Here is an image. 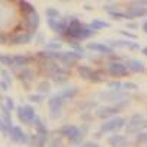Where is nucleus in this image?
I'll return each mask as SVG.
<instances>
[{
    "mask_svg": "<svg viewBox=\"0 0 147 147\" xmlns=\"http://www.w3.org/2000/svg\"><path fill=\"white\" fill-rule=\"evenodd\" d=\"M93 34H95V31H93V29H90V28H89V25H83L79 19L71 18V19L69 20L66 35H67V36H70L71 39L82 41V39H86V38L92 36Z\"/></svg>",
    "mask_w": 147,
    "mask_h": 147,
    "instance_id": "1",
    "label": "nucleus"
},
{
    "mask_svg": "<svg viewBox=\"0 0 147 147\" xmlns=\"http://www.w3.org/2000/svg\"><path fill=\"white\" fill-rule=\"evenodd\" d=\"M88 133V127H77V125L66 124L60 128V134L63 137H67L71 144H82V140L85 138Z\"/></svg>",
    "mask_w": 147,
    "mask_h": 147,
    "instance_id": "2",
    "label": "nucleus"
},
{
    "mask_svg": "<svg viewBox=\"0 0 147 147\" xmlns=\"http://www.w3.org/2000/svg\"><path fill=\"white\" fill-rule=\"evenodd\" d=\"M125 125V118L122 117H115V118H111L108 121H105L100 127H99V131H98V137H100L102 134H108V133H117L119 131L122 127Z\"/></svg>",
    "mask_w": 147,
    "mask_h": 147,
    "instance_id": "3",
    "label": "nucleus"
},
{
    "mask_svg": "<svg viewBox=\"0 0 147 147\" xmlns=\"http://www.w3.org/2000/svg\"><path fill=\"white\" fill-rule=\"evenodd\" d=\"M16 114H18V118L20 122H24L26 125H31L35 122L36 119V112H35V108L31 107V105H20V107L16 108Z\"/></svg>",
    "mask_w": 147,
    "mask_h": 147,
    "instance_id": "4",
    "label": "nucleus"
},
{
    "mask_svg": "<svg viewBox=\"0 0 147 147\" xmlns=\"http://www.w3.org/2000/svg\"><path fill=\"white\" fill-rule=\"evenodd\" d=\"M64 99L61 98L60 93L53 95L48 99V107H50V117L51 118H58L61 115V109H63V105H64Z\"/></svg>",
    "mask_w": 147,
    "mask_h": 147,
    "instance_id": "5",
    "label": "nucleus"
},
{
    "mask_svg": "<svg viewBox=\"0 0 147 147\" xmlns=\"http://www.w3.org/2000/svg\"><path fill=\"white\" fill-rule=\"evenodd\" d=\"M144 128H147V121L143 119V117L140 114H134L128 122H127V133L133 134V133H140Z\"/></svg>",
    "mask_w": 147,
    "mask_h": 147,
    "instance_id": "6",
    "label": "nucleus"
},
{
    "mask_svg": "<svg viewBox=\"0 0 147 147\" xmlns=\"http://www.w3.org/2000/svg\"><path fill=\"white\" fill-rule=\"evenodd\" d=\"M99 98L105 102H114L115 105L122 102V100H128V93L121 92V90H107V92H100Z\"/></svg>",
    "mask_w": 147,
    "mask_h": 147,
    "instance_id": "7",
    "label": "nucleus"
},
{
    "mask_svg": "<svg viewBox=\"0 0 147 147\" xmlns=\"http://www.w3.org/2000/svg\"><path fill=\"white\" fill-rule=\"evenodd\" d=\"M9 137H10L12 143H15V144H28L29 143L28 134L24 133V130L20 127H18V125L12 127V130L9 131Z\"/></svg>",
    "mask_w": 147,
    "mask_h": 147,
    "instance_id": "8",
    "label": "nucleus"
},
{
    "mask_svg": "<svg viewBox=\"0 0 147 147\" xmlns=\"http://www.w3.org/2000/svg\"><path fill=\"white\" fill-rule=\"evenodd\" d=\"M108 73L112 77H124L128 74V67L127 64H124L121 61H114L108 66Z\"/></svg>",
    "mask_w": 147,
    "mask_h": 147,
    "instance_id": "9",
    "label": "nucleus"
},
{
    "mask_svg": "<svg viewBox=\"0 0 147 147\" xmlns=\"http://www.w3.org/2000/svg\"><path fill=\"white\" fill-rule=\"evenodd\" d=\"M47 24H48V26H50L54 32H57V34H66V31H67V25H69V22H67L64 18H58V19H47Z\"/></svg>",
    "mask_w": 147,
    "mask_h": 147,
    "instance_id": "10",
    "label": "nucleus"
},
{
    "mask_svg": "<svg viewBox=\"0 0 147 147\" xmlns=\"http://www.w3.org/2000/svg\"><path fill=\"white\" fill-rule=\"evenodd\" d=\"M107 45H109L111 48L117 47V48H128V50H138V44H136L134 41H128V39H107Z\"/></svg>",
    "mask_w": 147,
    "mask_h": 147,
    "instance_id": "11",
    "label": "nucleus"
},
{
    "mask_svg": "<svg viewBox=\"0 0 147 147\" xmlns=\"http://www.w3.org/2000/svg\"><path fill=\"white\" fill-rule=\"evenodd\" d=\"M119 112V108L118 107H100L95 111V115L98 118H102V119H107L109 117H114Z\"/></svg>",
    "mask_w": 147,
    "mask_h": 147,
    "instance_id": "12",
    "label": "nucleus"
},
{
    "mask_svg": "<svg viewBox=\"0 0 147 147\" xmlns=\"http://www.w3.org/2000/svg\"><path fill=\"white\" fill-rule=\"evenodd\" d=\"M86 48L95 51V53H100V54H112L114 48H111L107 44H102V42H88Z\"/></svg>",
    "mask_w": 147,
    "mask_h": 147,
    "instance_id": "13",
    "label": "nucleus"
},
{
    "mask_svg": "<svg viewBox=\"0 0 147 147\" xmlns=\"http://www.w3.org/2000/svg\"><path fill=\"white\" fill-rule=\"evenodd\" d=\"M31 39H32V34L31 32H19V34L12 36L10 42L15 44V45H22V44H29Z\"/></svg>",
    "mask_w": 147,
    "mask_h": 147,
    "instance_id": "14",
    "label": "nucleus"
},
{
    "mask_svg": "<svg viewBox=\"0 0 147 147\" xmlns=\"http://www.w3.org/2000/svg\"><path fill=\"white\" fill-rule=\"evenodd\" d=\"M108 144L111 147H125L128 146V138L122 134H114L108 138Z\"/></svg>",
    "mask_w": 147,
    "mask_h": 147,
    "instance_id": "15",
    "label": "nucleus"
},
{
    "mask_svg": "<svg viewBox=\"0 0 147 147\" xmlns=\"http://www.w3.org/2000/svg\"><path fill=\"white\" fill-rule=\"evenodd\" d=\"M127 15L130 16V19H133V18H144V16H147V7L133 5V6L128 9Z\"/></svg>",
    "mask_w": 147,
    "mask_h": 147,
    "instance_id": "16",
    "label": "nucleus"
},
{
    "mask_svg": "<svg viewBox=\"0 0 147 147\" xmlns=\"http://www.w3.org/2000/svg\"><path fill=\"white\" fill-rule=\"evenodd\" d=\"M39 22H41V18H39V13L38 12L26 16V25H28V29L31 32H35V29H38Z\"/></svg>",
    "mask_w": 147,
    "mask_h": 147,
    "instance_id": "17",
    "label": "nucleus"
},
{
    "mask_svg": "<svg viewBox=\"0 0 147 147\" xmlns=\"http://www.w3.org/2000/svg\"><path fill=\"white\" fill-rule=\"evenodd\" d=\"M127 67H128V70H131L133 73H143L144 69H146L144 63L140 61V60H137V58H131V60H128Z\"/></svg>",
    "mask_w": 147,
    "mask_h": 147,
    "instance_id": "18",
    "label": "nucleus"
},
{
    "mask_svg": "<svg viewBox=\"0 0 147 147\" xmlns=\"http://www.w3.org/2000/svg\"><path fill=\"white\" fill-rule=\"evenodd\" d=\"M39 58H45V60H61L63 57V51H50V50H44L38 53Z\"/></svg>",
    "mask_w": 147,
    "mask_h": 147,
    "instance_id": "19",
    "label": "nucleus"
},
{
    "mask_svg": "<svg viewBox=\"0 0 147 147\" xmlns=\"http://www.w3.org/2000/svg\"><path fill=\"white\" fill-rule=\"evenodd\" d=\"M60 95H61V98L64 99V100H67V99H73L77 93H79V89L77 88H74V86H70V88H64L61 92H58Z\"/></svg>",
    "mask_w": 147,
    "mask_h": 147,
    "instance_id": "20",
    "label": "nucleus"
},
{
    "mask_svg": "<svg viewBox=\"0 0 147 147\" xmlns=\"http://www.w3.org/2000/svg\"><path fill=\"white\" fill-rule=\"evenodd\" d=\"M19 79L25 83H31L35 79V73L31 69H24L22 71H19Z\"/></svg>",
    "mask_w": 147,
    "mask_h": 147,
    "instance_id": "21",
    "label": "nucleus"
},
{
    "mask_svg": "<svg viewBox=\"0 0 147 147\" xmlns=\"http://www.w3.org/2000/svg\"><path fill=\"white\" fill-rule=\"evenodd\" d=\"M28 63H29V58L26 55H22V54L13 55V67H25Z\"/></svg>",
    "mask_w": 147,
    "mask_h": 147,
    "instance_id": "22",
    "label": "nucleus"
},
{
    "mask_svg": "<svg viewBox=\"0 0 147 147\" xmlns=\"http://www.w3.org/2000/svg\"><path fill=\"white\" fill-rule=\"evenodd\" d=\"M111 25L108 22H105V20H100V19H93L92 22L89 24V28L93 29L95 32L99 31V29H103V28H109Z\"/></svg>",
    "mask_w": 147,
    "mask_h": 147,
    "instance_id": "23",
    "label": "nucleus"
},
{
    "mask_svg": "<svg viewBox=\"0 0 147 147\" xmlns=\"http://www.w3.org/2000/svg\"><path fill=\"white\" fill-rule=\"evenodd\" d=\"M19 7H20V10H22V13H24L25 16H29V15H32V13L36 12L35 7H34L29 2H19Z\"/></svg>",
    "mask_w": 147,
    "mask_h": 147,
    "instance_id": "24",
    "label": "nucleus"
},
{
    "mask_svg": "<svg viewBox=\"0 0 147 147\" xmlns=\"http://www.w3.org/2000/svg\"><path fill=\"white\" fill-rule=\"evenodd\" d=\"M77 70H79V74H80L82 79L90 80V76H92V73H93V70H92L90 67H88V66H79Z\"/></svg>",
    "mask_w": 147,
    "mask_h": 147,
    "instance_id": "25",
    "label": "nucleus"
},
{
    "mask_svg": "<svg viewBox=\"0 0 147 147\" xmlns=\"http://www.w3.org/2000/svg\"><path fill=\"white\" fill-rule=\"evenodd\" d=\"M105 80V71H102V70H93V73H92V76H90V82H93V83H100V82H103Z\"/></svg>",
    "mask_w": 147,
    "mask_h": 147,
    "instance_id": "26",
    "label": "nucleus"
},
{
    "mask_svg": "<svg viewBox=\"0 0 147 147\" xmlns=\"http://www.w3.org/2000/svg\"><path fill=\"white\" fill-rule=\"evenodd\" d=\"M0 64H3L6 67H13V55L0 54Z\"/></svg>",
    "mask_w": 147,
    "mask_h": 147,
    "instance_id": "27",
    "label": "nucleus"
},
{
    "mask_svg": "<svg viewBox=\"0 0 147 147\" xmlns=\"http://www.w3.org/2000/svg\"><path fill=\"white\" fill-rule=\"evenodd\" d=\"M61 45L63 44L60 42V41H48V42H45V47L50 51H58L61 48Z\"/></svg>",
    "mask_w": 147,
    "mask_h": 147,
    "instance_id": "28",
    "label": "nucleus"
},
{
    "mask_svg": "<svg viewBox=\"0 0 147 147\" xmlns=\"http://www.w3.org/2000/svg\"><path fill=\"white\" fill-rule=\"evenodd\" d=\"M50 83L48 82H41L39 85H38V92H39V95H45V93H48L50 92Z\"/></svg>",
    "mask_w": 147,
    "mask_h": 147,
    "instance_id": "29",
    "label": "nucleus"
},
{
    "mask_svg": "<svg viewBox=\"0 0 147 147\" xmlns=\"http://www.w3.org/2000/svg\"><path fill=\"white\" fill-rule=\"evenodd\" d=\"M45 15H47L48 19H58V18H60V12H58L57 9H54V7L45 9Z\"/></svg>",
    "mask_w": 147,
    "mask_h": 147,
    "instance_id": "30",
    "label": "nucleus"
},
{
    "mask_svg": "<svg viewBox=\"0 0 147 147\" xmlns=\"http://www.w3.org/2000/svg\"><path fill=\"white\" fill-rule=\"evenodd\" d=\"M69 44L71 45L73 51H76V53H79V54H83V53H85V47H82L80 44H77L76 41H69Z\"/></svg>",
    "mask_w": 147,
    "mask_h": 147,
    "instance_id": "31",
    "label": "nucleus"
},
{
    "mask_svg": "<svg viewBox=\"0 0 147 147\" xmlns=\"http://www.w3.org/2000/svg\"><path fill=\"white\" fill-rule=\"evenodd\" d=\"M108 88L111 90H121L122 89V83L118 82V80H114V82H109L108 83Z\"/></svg>",
    "mask_w": 147,
    "mask_h": 147,
    "instance_id": "32",
    "label": "nucleus"
},
{
    "mask_svg": "<svg viewBox=\"0 0 147 147\" xmlns=\"http://www.w3.org/2000/svg\"><path fill=\"white\" fill-rule=\"evenodd\" d=\"M109 16L112 19H130V16L127 13H122V12H111Z\"/></svg>",
    "mask_w": 147,
    "mask_h": 147,
    "instance_id": "33",
    "label": "nucleus"
},
{
    "mask_svg": "<svg viewBox=\"0 0 147 147\" xmlns=\"http://www.w3.org/2000/svg\"><path fill=\"white\" fill-rule=\"evenodd\" d=\"M0 133H2V136H9V128H7V125H6V122L3 121V118L0 117Z\"/></svg>",
    "mask_w": 147,
    "mask_h": 147,
    "instance_id": "34",
    "label": "nucleus"
},
{
    "mask_svg": "<svg viewBox=\"0 0 147 147\" xmlns=\"http://www.w3.org/2000/svg\"><path fill=\"white\" fill-rule=\"evenodd\" d=\"M136 141H137V143H147V131H140V133H137Z\"/></svg>",
    "mask_w": 147,
    "mask_h": 147,
    "instance_id": "35",
    "label": "nucleus"
},
{
    "mask_svg": "<svg viewBox=\"0 0 147 147\" xmlns=\"http://www.w3.org/2000/svg\"><path fill=\"white\" fill-rule=\"evenodd\" d=\"M5 107H6L9 111H13V109H15V102H13V99H12L10 96L5 98Z\"/></svg>",
    "mask_w": 147,
    "mask_h": 147,
    "instance_id": "36",
    "label": "nucleus"
},
{
    "mask_svg": "<svg viewBox=\"0 0 147 147\" xmlns=\"http://www.w3.org/2000/svg\"><path fill=\"white\" fill-rule=\"evenodd\" d=\"M138 86L136 85V83H133V82H125V83H122V89H125V90H136Z\"/></svg>",
    "mask_w": 147,
    "mask_h": 147,
    "instance_id": "37",
    "label": "nucleus"
},
{
    "mask_svg": "<svg viewBox=\"0 0 147 147\" xmlns=\"http://www.w3.org/2000/svg\"><path fill=\"white\" fill-rule=\"evenodd\" d=\"M28 99L31 100V102H36V103H39V102H42V99H44V95H29L28 96Z\"/></svg>",
    "mask_w": 147,
    "mask_h": 147,
    "instance_id": "38",
    "label": "nucleus"
},
{
    "mask_svg": "<svg viewBox=\"0 0 147 147\" xmlns=\"http://www.w3.org/2000/svg\"><path fill=\"white\" fill-rule=\"evenodd\" d=\"M119 34H121V35H124V36H127L128 39H137V35H136V34H133V32H130V31H124V29H121V31H119Z\"/></svg>",
    "mask_w": 147,
    "mask_h": 147,
    "instance_id": "39",
    "label": "nucleus"
},
{
    "mask_svg": "<svg viewBox=\"0 0 147 147\" xmlns=\"http://www.w3.org/2000/svg\"><path fill=\"white\" fill-rule=\"evenodd\" d=\"M0 74H2V80H5L6 83H9V85H10V83H12V77H10V74L6 71V70H0Z\"/></svg>",
    "mask_w": 147,
    "mask_h": 147,
    "instance_id": "40",
    "label": "nucleus"
},
{
    "mask_svg": "<svg viewBox=\"0 0 147 147\" xmlns=\"http://www.w3.org/2000/svg\"><path fill=\"white\" fill-rule=\"evenodd\" d=\"M60 143H61V140H60L58 137H54V138L50 141V144H47V147H60Z\"/></svg>",
    "mask_w": 147,
    "mask_h": 147,
    "instance_id": "41",
    "label": "nucleus"
},
{
    "mask_svg": "<svg viewBox=\"0 0 147 147\" xmlns=\"http://www.w3.org/2000/svg\"><path fill=\"white\" fill-rule=\"evenodd\" d=\"M79 147H99V144L95 141H83Z\"/></svg>",
    "mask_w": 147,
    "mask_h": 147,
    "instance_id": "42",
    "label": "nucleus"
},
{
    "mask_svg": "<svg viewBox=\"0 0 147 147\" xmlns=\"http://www.w3.org/2000/svg\"><path fill=\"white\" fill-rule=\"evenodd\" d=\"M0 89L6 92V90L9 89V83H6L5 80H0Z\"/></svg>",
    "mask_w": 147,
    "mask_h": 147,
    "instance_id": "43",
    "label": "nucleus"
},
{
    "mask_svg": "<svg viewBox=\"0 0 147 147\" xmlns=\"http://www.w3.org/2000/svg\"><path fill=\"white\" fill-rule=\"evenodd\" d=\"M36 39H38V41H36L38 44H42V42H44V35H42V34H38Z\"/></svg>",
    "mask_w": 147,
    "mask_h": 147,
    "instance_id": "44",
    "label": "nucleus"
},
{
    "mask_svg": "<svg viewBox=\"0 0 147 147\" xmlns=\"http://www.w3.org/2000/svg\"><path fill=\"white\" fill-rule=\"evenodd\" d=\"M6 42V36L3 34H0V44H5Z\"/></svg>",
    "mask_w": 147,
    "mask_h": 147,
    "instance_id": "45",
    "label": "nucleus"
},
{
    "mask_svg": "<svg viewBox=\"0 0 147 147\" xmlns=\"http://www.w3.org/2000/svg\"><path fill=\"white\" fill-rule=\"evenodd\" d=\"M143 31H144V32L147 34V20H146V22L143 24Z\"/></svg>",
    "mask_w": 147,
    "mask_h": 147,
    "instance_id": "46",
    "label": "nucleus"
},
{
    "mask_svg": "<svg viewBox=\"0 0 147 147\" xmlns=\"http://www.w3.org/2000/svg\"><path fill=\"white\" fill-rule=\"evenodd\" d=\"M138 25L137 24H128V28H131V29H134V28H137Z\"/></svg>",
    "mask_w": 147,
    "mask_h": 147,
    "instance_id": "47",
    "label": "nucleus"
},
{
    "mask_svg": "<svg viewBox=\"0 0 147 147\" xmlns=\"http://www.w3.org/2000/svg\"><path fill=\"white\" fill-rule=\"evenodd\" d=\"M141 53H143V54L147 57V47H143V48H141Z\"/></svg>",
    "mask_w": 147,
    "mask_h": 147,
    "instance_id": "48",
    "label": "nucleus"
}]
</instances>
